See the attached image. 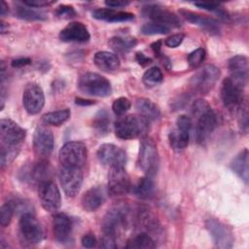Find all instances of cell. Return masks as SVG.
Here are the masks:
<instances>
[{
    "mask_svg": "<svg viewBox=\"0 0 249 249\" xmlns=\"http://www.w3.org/2000/svg\"><path fill=\"white\" fill-rule=\"evenodd\" d=\"M160 44H161V42H160V41H158V42H155V43H153V44L151 45V47H152L154 53H155L156 54H158V55L160 54Z\"/></svg>",
    "mask_w": 249,
    "mask_h": 249,
    "instance_id": "53",
    "label": "cell"
},
{
    "mask_svg": "<svg viewBox=\"0 0 249 249\" xmlns=\"http://www.w3.org/2000/svg\"><path fill=\"white\" fill-rule=\"evenodd\" d=\"M242 89L236 86L230 78L224 79L221 87V99L229 111H235L243 100Z\"/></svg>",
    "mask_w": 249,
    "mask_h": 249,
    "instance_id": "19",
    "label": "cell"
},
{
    "mask_svg": "<svg viewBox=\"0 0 249 249\" xmlns=\"http://www.w3.org/2000/svg\"><path fill=\"white\" fill-rule=\"evenodd\" d=\"M31 63V59L29 57H18L14 60H12L11 64L14 68H20L26 65H29Z\"/></svg>",
    "mask_w": 249,
    "mask_h": 249,
    "instance_id": "49",
    "label": "cell"
},
{
    "mask_svg": "<svg viewBox=\"0 0 249 249\" xmlns=\"http://www.w3.org/2000/svg\"><path fill=\"white\" fill-rule=\"evenodd\" d=\"M26 131L19 124L10 119L0 121V139L1 146L19 149L24 141Z\"/></svg>",
    "mask_w": 249,
    "mask_h": 249,
    "instance_id": "7",
    "label": "cell"
},
{
    "mask_svg": "<svg viewBox=\"0 0 249 249\" xmlns=\"http://www.w3.org/2000/svg\"><path fill=\"white\" fill-rule=\"evenodd\" d=\"M53 231L55 239L62 244L72 240L73 223L70 217L64 213H55L53 218Z\"/></svg>",
    "mask_w": 249,
    "mask_h": 249,
    "instance_id": "20",
    "label": "cell"
},
{
    "mask_svg": "<svg viewBox=\"0 0 249 249\" xmlns=\"http://www.w3.org/2000/svg\"><path fill=\"white\" fill-rule=\"evenodd\" d=\"M144 17L152 19L153 22H159L171 27L181 26V20L174 13L163 9L158 5H148L142 10Z\"/></svg>",
    "mask_w": 249,
    "mask_h": 249,
    "instance_id": "18",
    "label": "cell"
},
{
    "mask_svg": "<svg viewBox=\"0 0 249 249\" xmlns=\"http://www.w3.org/2000/svg\"><path fill=\"white\" fill-rule=\"evenodd\" d=\"M170 31V28L164 24L159 22H148L141 27V32L145 35H157V34H166Z\"/></svg>",
    "mask_w": 249,
    "mask_h": 249,
    "instance_id": "37",
    "label": "cell"
},
{
    "mask_svg": "<svg viewBox=\"0 0 249 249\" xmlns=\"http://www.w3.org/2000/svg\"><path fill=\"white\" fill-rule=\"evenodd\" d=\"M194 5L198 7V8H200V9L216 13L218 15V17L220 18L224 19V20H228L229 19L228 13L221 7V5L219 3H213V2H195Z\"/></svg>",
    "mask_w": 249,
    "mask_h": 249,
    "instance_id": "36",
    "label": "cell"
},
{
    "mask_svg": "<svg viewBox=\"0 0 249 249\" xmlns=\"http://www.w3.org/2000/svg\"><path fill=\"white\" fill-rule=\"evenodd\" d=\"M93 62L97 68L106 72L117 70L121 64L117 54L106 51L97 52L93 56Z\"/></svg>",
    "mask_w": 249,
    "mask_h": 249,
    "instance_id": "25",
    "label": "cell"
},
{
    "mask_svg": "<svg viewBox=\"0 0 249 249\" xmlns=\"http://www.w3.org/2000/svg\"><path fill=\"white\" fill-rule=\"evenodd\" d=\"M129 208L125 203L114 205L105 215L102 222V231L106 233L118 235V232L128 223Z\"/></svg>",
    "mask_w": 249,
    "mask_h": 249,
    "instance_id": "5",
    "label": "cell"
},
{
    "mask_svg": "<svg viewBox=\"0 0 249 249\" xmlns=\"http://www.w3.org/2000/svg\"><path fill=\"white\" fill-rule=\"evenodd\" d=\"M205 51L202 48H197L194 52H192L188 56V62L191 67L196 68L198 67L205 59Z\"/></svg>",
    "mask_w": 249,
    "mask_h": 249,
    "instance_id": "43",
    "label": "cell"
},
{
    "mask_svg": "<svg viewBox=\"0 0 249 249\" xmlns=\"http://www.w3.org/2000/svg\"><path fill=\"white\" fill-rule=\"evenodd\" d=\"M92 126L100 135H104L110 130V115L105 109H101L95 114L92 121Z\"/></svg>",
    "mask_w": 249,
    "mask_h": 249,
    "instance_id": "33",
    "label": "cell"
},
{
    "mask_svg": "<svg viewBox=\"0 0 249 249\" xmlns=\"http://www.w3.org/2000/svg\"><path fill=\"white\" fill-rule=\"evenodd\" d=\"M135 58H136V61L138 62V64H140L141 66H146L152 62V59L150 57L146 56L142 53H137Z\"/></svg>",
    "mask_w": 249,
    "mask_h": 249,
    "instance_id": "51",
    "label": "cell"
},
{
    "mask_svg": "<svg viewBox=\"0 0 249 249\" xmlns=\"http://www.w3.org/2000/svg\"><path fill=\"white\" fill-rule=\"evenodd\" d=\"M54 138L51 129L46 126H38L33 134V150L39 160L49 158L53 150Z\"/></svg>",
    "mask_w": 249,
    "mask_h": 249,
    "instance_id": "12",
    "label": "cell"
},
{
    "mask_svg": "<svg viewBox=\"0 0 249 249\" xmlns=\"http://www.w3.org/2000/svg\"><path fill=\"white\" fill-rule=\"evenodd\" d=\"M38 196L42 207L48 211L54 213L61 205L60 192L54 182L52 180H45L38 185Z\"/></svg>",
    "mask_w": 249,
    "mask_h": 249,
    "instance_id": "8",
    "label": "cell"
},
{
    "mask_svg": "<svg viewBox=\"0 0 249 249\" xmlns=\"http://www.w3.org/2000/svg\"><path fill=\"white\" fill-rule=\"evenodd\" d=\"M184 34L182 33H177V34H173L171 36H169L168 38L165 39L164 44L165 46H167L168 48H176L179 45H181V43L184 40Z\"/></svg>",
    "mask_w": 249,
    "mask_h": 249,
    "instance_id": "46",
    "label": "cell"
},
{
    "mask_svg": "<svg viewBox=\"0 0 249 249\" xmlns=\"http://www.w3.org/2000/svg\"><path fill=\"white\" fill-rule=\"evenodd\" d=\"M116 239H117V236H116V235L111 234V233L103 232L102 238H101L100 246L103 247V248H109V249L116 248V247H117Z\"/></svg>",
    "mask_w": 249,
    "mask_h": 249,
    "instance_id": "45",
    "label": "cell"
},
{
    "mask_svg": "<svg viewBox=\"0 0 249 249\" xmlns=\"http://www.w3.org/2000/svg\"><path fill=\"white\" fill-rule=\"evenodd\" d=\"M90 38L88 27L82 22L73 21L68 23L59 32V39L62 42L85 43Z\"/></svg>",
    "mask_w": 249,
    "mask_h": 249,
    "instance_id": "21",
    "label": "cell"
},
{
    "mask_svg": "<svg viewBox=\"0 0 249 249\" xmlns=\"http://www.w3.org/2000/svg\"><path fill=\"white\" fill-rule=\"evenodd\" d=\"M96 156L103 165L109 167L124 166L126 161L125 152L122 148L110 143L100 145L96 152Z\"/></svg>",
    "mask_w": 249,
    "mask_h": 249,
    "instance_id": "16",
    "label": "cell"
},
{
    "mask_svg": "<svg viewBox=\"0 0 249 249\" xmlns=\"http://www.w3.org/2000/svg\"><path fill=\"white\" fill-rule=\"evenodd\" d=\"M162 80H163L162 72L157 66H153L148 70H146L142 77V81L147 87H155L160 83H161Z\"/></svg>",
    "mask_w": 249,
    "mask_h": 249,
    "instance_id": "35",
    "label": "cell"
},
{
    "mask_svg": "<svg viewBox=\"0 0 249 249\" xmlns=\"http://www.w3.org/2000/svg\"><path fill=\"white\" fill-rule=\"evenodd\" d=\"M77 87L81 92L91 96L106 97L112 93L110 82L105 77L93 72L81 75Z\"/></svg>",
    "mask_w": 249,
    "mask_h": 249,
    "instance_id": "2",
    "label": "cell"
},
{
    "mask_svg": "<svg viewBox=\"0 0 249 249\" xmlns=\"http://www.w3.org/2000/svg\"><path fill=\"white\" fill-rule=\"evenodd\" d=\"M76 104L78 105H83V106H87V105H91L94 104V101L92 100H88V99H84V98H76Z\"/></svg>",
    "mask_w": 249,
    "mask_h": 249,
    "instance_id": "52",
    "label": "cell"
},
{
    "mask_svg": "<svg viewBox=\"0 0 249 249\" xmlns=\"http://www.w3.org/2000/svg\"><path fill=\"white\" fill-rule=\"evenodd\" d=\"M129 4L128 1H122V0H109L105 1V5L111 9L113 8H123Z\"/></svg>",
    "mask_w": 249,
    "mask_h": 249,
    "instance_id": "50",
    "label": "cell"
},
{
    "mask_svg": "<svg viewBox=\"0 0 249 249\" xmlns=\"http://www.w3.org/2000/svg\"><path fill=\"white\" fill-rule=\"evenodd\" d=\"M249 157H248V150L245 148L241 152H239L235 158L232 160L231 163V167L232 171L245 183H248L249 178Z\"/></svg>",
    "mask_w": 249,
    "mask_h": 249,
    "instance_id": "26",
    "label": "cell"
},
{
    "mask_svg": "<svg viewBox=\"0 0 249 249\" xmlns=\"http://www.w3.org/2000/svg\"><path fill=\"white\" fill-rule=\"evenodd\" d=\"M15 210V204L12 201L5 202L0 208V224L2 227H7L12 221Z\"/></svg>",
    "mask_w": 249,
    "mask_h": 249,
    "instance_id": "40",
    "label": "cell"
},
{
    "mask_svg": "<svg viewBox=\"0 0 249 249\" xmlns=\"http://www.w3.org/2000/svg\"><path fill=\"white\" fill-rule=\"evenodd\" d=\"M230 70V79L240 89H244L248 82L249 62L245 55L237 54L230 58L228 62Z\"/></svg>",
    "mask_w": 249,
    "mask_h": 249,
    "instance_id": "17",
    "label": "cell"
},
{
    "mask_svg": "<svg viewBox=\"0 0 249 249\" xmlns=\"http://www.w3.org/2000/svg\"><path fill=\"white\" fill-rule=\"evenodd\" d=\"M135 108L139 112V115L149 122L159 120L161 115L159 106L148 98H138L135 102Z\"/></svg>",
    "mask_w": 249,
    "mask_h": 249,
    "instance_id": "27",
    "label": "cell"
},
{
    "mask_svg": "<svg viewBox=\"0 0 249 249\" xmlns=\"http://www.w3.org/2000/svg\"><path fill=\"white\" fill-rule=\"evenodd\" d=\"M154 189V181L150 176H145L138 180L133 188V193L139 198H148L153 195Z\"/></svg>",
    "mask_w": 249,
    "mask_h": 249,
    "instance_id": "31",
    "label": "cell"
},
{
    "mask_svg": "<svg viewBox=\"0 0 249 249\" xmlns=\"http://www.w3.org/2000/svg\"><path fill=\"white\" fill-rule=\"evenodd\" d=\"M220 77V70L212 64H206L199 68L190 79L191 89L199 94L208 93L216 85Z\"/></svg>",
    "mask_w": 249,
    "mask_h": 249,
    "instance_id": "3",
    "label": "cell"
},
{
    "mask_svg": "<svg viewBox=\"0 0 249 249\" xmlns=\"http://www.w3.org/2000/svg\"><path fill=\"white\" fill-rule=\"evenodd\" d=\"M92 17L99 20H105L109 22H122L128 21L134 18V15L129 12L116 11L111 8L96 9L92 13Z\"/></svg>",
    "mask_w": 249,
    "mask_h": 249,
    "instance_id": "24",
    "label": "cell"
},
{
    "mask_svg": "<svg viewBox=\"0 0 249 249\" xmlns=\"http://www.w3.org/2000/svg\"><path fill=\"white\" fill-rule=\"evenodd\" d=\"M87 157V147L79 141L66 142L58 152V159L62 166L81 167L86 162Z\"/></svg>",
    "mask_w": 249,
    "mask_h": 249,
    "instance_id": "6",
    "label": "cell"
},
{
    "mask_svg": "<svg viewBox=\"0 0 249 249\" xmlns=\"http://www.w3.org/2000/svg\"><path fill=\"white\" fill-rule=\"evenodd\" d=\"M105 201V191L102 187H92L82 196L81 203L84 210L91 212L98 209Z\"/></svg>",
    "mask_w": 249,
    "mask_h": 249,
    "instance_id": "22",
    "label": "cell"
},
{
    "mask_svg": "<svg viewBox=\"0 0 249 249\" xmlns=\"http://www.w3.org/2000/svg\"><path fill=\"white\" fill-rule=\"evenodd\" d=\"M15 15L18 18L24 20H45L47 18V16L44 13L36 11L35 9L26 5H17L15 8Z\"/></svg>",
    "mask_w": 249,
    "mask_h": 249,
    "instance_id": "32",
    "label": "cell"
},
{
    "mask_svg": "<svg viewBox=\"0 0 249 249\" xmlns=\"http://www.w3.org/2000/svg\"><path fill=\"white\" fill-rule=\"evenodd\" d=\"M126 248H140V249H151L156 247V242L153 237L147 233L142 232L138 233L134 237H132L127 244L125 245Z\"/></svg>",
    "mask_w": 249,
    "mask_h": 249,
    "instance_id": "34",
    "label": "cell"
},
{
    "mask_svg": "<svg viewBox=\"0 0 249 249\" xmlns=\"http://www.w3.org/2000/svg\"><path fill=\"white\" fill-rule=\"evenodd\" d=\"M130 179L124 166L110 167L108 192L113 196L126 195L130 190Z\"/></svg>",
    "mask_w": 249,
    "mask_h": 249,
    "instance_id": "13",
    "label": "cell"
},
{
    "mask_svg": "<svg viewBox=\"0 0 249 249\" xmlns=\"http://www.w3.org/2000/svg\"><path fill=\"white\" fill-rule=\"evenodd\" d=\"M136 45V39L133 37L116 36L109 40V46L117 53H125Z\"/></svg>",
    "mask_w": 249,
    "mask_h": 249,
    "instance_id": "30",
    "label": "cell"
},
{
    "mask_svg": "<svg viewBox=\"0 0 249 249\" xmlns=\"http://www.w3.org/2000/svg\"><path fill=\"white\" fill-rule=\"evenodd\" d=\"M54 14L57 18H63V19H68L71 18L73 17H75L76 12L74 10V8L72 6L69 5H60L58 6L55 11Z\"/></svg>",
    "mask_w": 249,
    "mask_h": 249,
    "instance_id": "44",
    "label": "cell"
},
{
    "mask_svg": "<svg viewBox=\"0 0 249 249\" xmlns=\"http://www.w3.org/2000/svg\"><path fill=\"white\" fill-rule=\"evenodd\" d=\"M195 117L197 119L196 126V138L199 144H203L207 141L218 124L217 116L209 106Z\"/></svg>",
    "mask_w": 249,
    "mask_h": 249,
    "instance_id": "14",
    "label": "cell"
},
{
    "mask_svg": "<svg viewBox=\"0 0 249 249\" xmlns=\"http://www.w3.org/2000/svg\"><path fill=\"white\" fill-rule=\"evenodd\" d=\"M7 31H8V24H6V22L1 20V34H4Z\"/></svg>",
    "mask_w": 249,
    "mask_h": 249,
    "instance_id": "55",
    "label": "cell"
},
{
    "mask_svg": "<svg viewBox=\"0 0 249 249\" xmlns=\"http://www.w3.org/2000/svg\"><path fill=\"white\" fill-rule=\"evenodd\" d=\"M139 221L141 225L148 231H155L159 228L158 220L155 218V216L147 211V209H144V211H141L139 214Z\"/></svg>",
    "mask_w": 249,
    "mask_h": 249,
    "instance_id": "39",
    "label": "cell"
},
{
    "mask_svg": "<svg viewBox=\"0 0 249 249\" xmlns=\"http://www.w3.org/2000/svg\"><path fill=\"white\" fill-rule=\"evenodd\" d=\"M117 137L124 140L143 136L149 130V121L141 115L121 116L114 124Z\"/></svg>",
    "mask_w": 249,
    "mask_h": 249,
    "instance_id": "1",
    "label": "cell"
},
{
    "mask_svg": "<svg viewBox=\"0 0 249 249\" xmlns=\"http://www.w3.org/2000/svg\"><path fill=\"white\" fill-rule=\"evenodd\" d=\"M238 113V125L242 132L246 133L248 130V104L247 99L244 97L239 107L237 108Z\"/></svg>",
    "mask_w": 249,
    "mask_h": 249,
    "instance_id": "38",
    "label": "cell"
},
{
    "mask_svg": "<svg viewBox=\"0 0 249 249\" xmlns=\"http://www.w3.org/2000/svg\"><path fill=\"white\" fill-rule=\"evenodd\" d=\"M18 152H19V149L1 146V152H0L1 167L3 168L5 165H8L9 163H11L17 158Z\"/></svg>",
    "mask_w": 249,
    "mask_h": 249,
    "instance_id": "41",
    "label": "cell"
},
{
    "mask_svg": "<svg viewBox=\"0 0 249 249\" xmlns=\"http://www.w3.org/2000/svg\"><path fill=\"white\" fill-rule=\"evenodd\" d=\"M130 106H131V103L128 98L119 97L116 100H114L112 104V109L117 116H123L130 109Z\"/></svg>",
    "mask_w": 249,
    "mask_h": 249,
    "instance_id": "42",
    "label": "cell"
},
{
    "mask_svg": "<svg viewBox=\"0 0 249 249\" xmlns=\"http://www.w3.org/2000/svg\"><path fill=\"white\" fill-rule=\"evenodd\" d=\"M205 227L218 248L228 249L232 247L234 240L232 232L224 223L215 218H209L205 222Z\"/></svg>",
    "mask_w": 249,
    "mask_h": 249,
    "instance_id": "11",
    "label": "cell"
},
{
    "mask_svg": "<svg viewBox=\"0 0 249 249\" xmlns=\"http://www.w3.org/2000/svg\"><path fill=\"white\" fill-rule=\"evenodd\" d=\"M82 245L86 248H92L96 245V238L93 234L91 233H88V234H85L83 237H82Z\"/></svg>",
    "mask_w": 249,
    "mask_h": 249,
    "instance_id": "48",
    "label": "cell"
},
{
    "mask_svg": "<svg viewBox=\"0 0 249 249\" xmlns=\"http://www.w3.org/2000/svg\"><path fill=\"white\" fill-rule=\"evenodd\" d=\"M179 14L189 22L196 24L206 30H208L211 33H218L219 31V25L218 22L212 18H208L194 12H191L189 10H185V9H181L179 11Z\"/></svg>",
    "mask_w": 249,
    "mask_h": 249,
    "instance_id": "23",
    "label": "cell"
},
{
    "mask_svg": "<svg viewBox=\"0 0 249 249\" xmlns=\"http://www.w3.org/2000/svg\"><path fill=\"white\" fill-rule=\"evenodd\" d=\"M60 185L68 197L75 196L83 183V171L78 166H62L58 173Z\"/></svg>",
    "mask_w": 249,
    "mask_h": 249,
    "instance_id": "9",
    "label": "cell"
},
{
    "mask_svg": "<svg viewBox=\"0 0 249 249\" xmlns=\"http://www.w3.org/2000/svg\"><path fill=\"white\" fill-rule=\"evenodd\" d=\"M18 229L22 239L30 244H37L44 238L43 227L29 212H25L21 215L18 222Z\"/></svg>",
    "mask_w": 249,
    "mask_h": 249,
    "instance_id": "10",
    "label": "cell"
},
{
    "mask_svg": "<svg viewBox=\"0 0 249 249\" xmlns=\"http://www.w3.org/2000/svg\"><path fill=\"white\" fill-rule=\"evenodd\" d=\"M189 138L190 130L181 128L179 126H175V128L172 129L168 135L170 147L176 152H181L187 148L189 144Z\"/></svg>",
    "mask_w": 249,
    "mask_h": 249,
    "instance_id": "28",
    "label": "cell"
},
{
    "mask_svg": "<svg viewBox=\"0 0 249 249\" xmlns=\"http://www.w3.org/2000/svg\"><path fill=\"white\" fill-rule=\"evenodd\" d=\"M53 3H55V1H50V0H23L22 1V4H24L28 7H34V8L50 6Z\"/></svg>",
    "mask_w": 249,
    "mask_h": 249,
    "instance_id": "47",
    "label": "cell"
},
{
    "mask_svg": "<svg viewBox=\"0 0 249 249\" xmlns=\"http://www.w3.org/2000/svg\"><path fill=\"white\" fill-rule=\"evenodd\" d=\"M22 103L28 114H38L45 104V95L42 88L36 83L27 84L23 90Z\"/></svg>",
    "mask_w": 249,
    "mask_h": 249,
    "instance_id": "15",
    "label": "cell"
},
{
    "mask_svg": "<svg viewBox=\"0 0 249 249\" xmlns=\"http://www.w3.org/2000/svg\"><path fill=\"white\" fill-rule=\"evenodd\" d=\"M71 112L69 109H61L53 112H49L42 117V121L45 124L58 126L69 120Z\"/></svg>",
    "mask_w": 249,
    "mask_h": 249,
    "instance_id": "29",
    "label": "cell"
},
{
    "mask_svg": "<svg viewBox=\"0 0 249 249\" xmlns=\"http://www.w3.org/2000/svg\"><path fill=\"white\" fill-rule=\"evenodd\" d=\"M159 153L157 146L153 139L144 138L139 147L137 165L147 174V176H154L159 169Z\"/></svg>",
    "mask_w": 249,
    "mask_h": 249,
    "instance_id": "4",
    "label": "cell"
},
{
    "mask_svg": "<svg viewBox=\"0 0 249 249\" xmlns=\"http://www.w3.org/2000/svg\"><path fill=\"white\" fill-rule=\"evenodd\" d=\"M8 11H9V9H8V5L6 4V2L5 1H2L1 2V16L2 17H4L6 14H8Z\"/></svg>",
    "mask_w": 249,
    "mask_h": 249,
    "instance_id": "54",
    "label": "cell"
}]
</instances>
